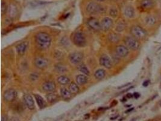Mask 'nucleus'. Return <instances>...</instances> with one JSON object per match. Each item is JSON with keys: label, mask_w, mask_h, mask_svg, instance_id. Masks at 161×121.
I'll return each instance as SVG.
<instances>
[{"label": "nucleus", "mask_w": 161, "mask_h": 121, "mask_svg": "<svg viewBox=\"0 0 161 121\" xmlns=\"http://www.w3.org/2000/svg\"><path fill=\"white\" fill-rule=\"evenodd\" d=\"M36 46L40 50H46L49 48L51 43L50 36L45 32H39L35 36Z\"/></svg>", "instance_id": "obj_1"}, {"label": "nucleus", "mask_w": 161, "mask_h": 121, "mask_svg": "<svg viewBox=\"0 0 161 121\" xmlns=\"http://www.w3.org/2000/svg\"><path fill=\"white\" fill-rule=\"evenodd\" d=\"M74 44L78 47H84L86 44V40L84 35L81 32H76L73 35V39Z\"/></svg>", "instance_id": "obj_2"}, {"label": "nucleus", "mask_w": 161, "mask_h": 121, "mask_svg": "<svg viewBox=\"0 0 161 121\" xmlns=\"http://www.w3.org/2000/svg\"><path fill=\"white\" fill-rule=\"evenodd\" d=\"M131 34L136 39H143L147 35L145 30L138 26H135L132 27Z\"/></svg>", "instance_id": "obj_3"}, {"label": "nucleus", "mask_w": 161, "mask_h": 121, "mask_svg": "<svg viewBox=\"0 0 161 121\" xmlns=\"http://www.w3.org/2000/svg\"><path fill=\"white\" fill-rule=\"evenodd\" d=\"M103 8L101 5L94 2H90L86 7V10L90 14H97L101 13L103 11Z\"/></svg>", "instance_id": "obj_4"}, {"label": "nucleus", "mask_w": 161, "mask_h": 121, "mask_svg": "<svg viewBox=\"0 0 161 121\" xmlns=\"http://www.w3.org/2000/svg\"><path fill=\"white\" fill-rule=\"evenodd\" d=\"M124 42L128 48L132 50H137L139 49L140 44L137 39L134 37L128 36L124 39Z\"/></svg>", "instance_id": "obj_5"}, {"label": "nucleus", "mask_w": 161, "mask_h": 121, "mask_svg": "<svg viewBox=\"0 0 161 121\" xmlns=\"http://www.w3.org/2000/svg\"><path fill=\"white\" fill-rule=\"evenodd\" d=\"M17 97V92L14 89H9L6 90L3 95L4 100L8 103L14 102Z\"/></svg>", "instance_id": "obj_6"}, {"label": "nucleus", "mask_w": 161, "mask_h": 121, "mask_svg": "<svg viewBox=\"0 0 161 121\" xmlns=\"http://www.w3.org/2000/svg\"><path fill=\"white\" fill-rule=\"evenodd\" d=\"M34 63L35 66L39 69H44L47 67L49 62L48 60L43 57H37L34 59Z\"/></svg>", "instance_id": "obj_7"}, {"label": "nucleus", "mask_w": 161, "mask_h": 121, "mask_svg": "<svg viewBox=\"0 0 161 121\" xmlns=\"http://www.w3.org/2000/svg\"><path fill=\"white\" fill-rule=\"evenodd\" d=\"M87 24L91 29L95 31H99L101 29V23L97 18H89L87 21Z\"/></svg>", "instance_id": "obj_8"}, {"label": "nucleus", "mask_w": 161, "mask_h": 121, "mask_svg": "<svg viewBox=\"0 0 161 121\" xmlns=\"http://www.w3.org/2000/svg\"><path fill=\"white\" fill-rule=\"evenodd\" d=\"M100 23H101V30L104 32H106L112 27L113 21L112 19L110 18L106 17L102 19Z\"/></svg>", "instance_id": "obj_9"}, {"label": "nucleus", "mask_w": 161, "mask_h": 121, "mask_svg": "<svg viewBox=\"0 0 161 121\" xmlns=\"http://www.w3.org/2000/svg\"><path fill=\"white\" fill-rule=\"evenodd\" d=\"M83 54L80 52H74L69 55V60L74 64H78L82 61Z\"/></svg>", "instance_id": "obj_10"}, {"label": "nucleus", "mask_w": 161, "mask_h": 121, "mask_svg": "<svg viewBox=\"0 0 161 121\" xmlns=\"http://www.w3.org/2000/svg\"><path fill=\"white\" fill-rule=\"evenodd\" d=\"M100 64L101 66L107 68L111 69L112 67V63L110 58L107 55H103L100 59Z\"/></svg>", "instance_id": "obj_11"}, {"label": "nucleus", "mask_w": 161, "mask_h": 121, "mask_svg": "<svg viewBox=\"0 0 161 121\" xmlns=\"http://www.w3.org/2000/svg\"><path fill=\"white\" fill-rule=\"evenodd\" d=\"M115 52L118 56L126 57L129 54V49L127 47L122 45L118 46L115 49Z\"/></svg>", "instance_id": "obj_12"}, {"label": "nucleus", "mask_w": 161, "mask_h": 121, "mask_svg": "<svg viewBox=\"0 0 161 121\" xmlns=\"http://www.w3.org/2000/svg\"><path fill=\"white\" fill-rule=\"evenodd\" d=\"M24 103L26 105V106L30 110H33L34 108V103L32 96L30 95L27 94L24 95Z\"/></svg>", "instance_id": "obj_13"}, {"label": "nucleus", "mask_w": 161, "mask_h": 121, "mask_svg": "<svg viewBox=\"0 0 161 121\" xmlns=\"http://www.w3.org/2000/svg\"><path fill=\"white\" fill-rule=\"evenodd\" d=\"M56 88V84L53 81H47L44 83L42 85L43 90L48 93L54 92Z\"/></svg>", "instance_id": "obj_14"}, {"label": "nucleus", "mask_w": 161, "mask_h": 121, "mask_svg": "<svg viewBox=\"0 0 161 121\" xmlns=\"http://www.w3.org/2000/svg\"><path fill=\"white\" fill-rule=\"evenodd\" d=\"M28 47V42H22L16 46V51L19 55L22 56L25 54Z\"/></svg>", "instance_id": "obj_15"}, {"label": "nucleus", "mask_w": 161, "mask_h": 121, "mask_svg": "<svg viewBox=\"0 0 161 121\" xmlns=\"http://www.w3.org/2000/svg\"><path fill=\"white\" fill-rule=\"evenodd\" d=\"M155 6L153 0H142L141 2V6L144 9H150Z\"/></svg>", "instance_id": "obj_16"}, {"label": "nucleus", "mask_w": 161, "mask_h": 121, "mask_svg": "<svg viewBox=\"0 0 161 121\" xmlns=\"http://www.w3.org/2000/svg\"><path fill=\"white\" fill-rule=\"evenodd\" d=\"M72 93H71V91L65 88H62L61 90V95L62 96V98L65 99V100H68L69 99L71 98L72 97Z\"/></svg>", "instance_id": "obj_17"}, {"label": "nucleus", "mask_w": 161, "mask_h": 121, "mask_svg": "<svg viewBox=\"0 0 161 121\" xmlns=\"http://www.w3.org/2000/svg\"><path fill=\"white\" fill-rule=\"evenodd\" d=\"M46 98L49 103H54L58 100L59 96L56 93L54 92H51V93H49L47 95Z\"/></svg>", "instance_id": "obj_18"}, {"label": "nucleus", "mask_w": 161, "mask_h": 121, "mask_svg": "<svg viewBox=\"0 0 161 121\" xmlns=\"http://www.w3.org/2000/svg\"><path fill=\"white\" fill-rule=\"evenodd\" d=\"M34 98H35V99H36V101L37 103V105H38V106L40 108H43L45 107V105H46L45 102L44 100V99L40 95H39L37 94H35Z\"/></svg>", "instance_id": "obj_19"}, {"label": "nucleus", "mask_w": 161, "mask_h": 121, "mask_svg": "<svg viewBox=\"0 0 161 121\" xmlns=\"http://www.w3.org/2000/svg\"><path fill=\"white\" fill-rule=\"evenodd\" d=\"M88 78L86 76L82 75H79L77 76L76 78V81L77 83L80 85V86H83L86 84L88 82Z\"/></svg>", "instance_id": "obj_20"}, {"label": "nucleus", "mask_w": 161, "mask_h": 121, "mask_svg": "<svg viewBox=\"0 0 161 121\" xmlns=\"http://www.w3.org/2000/svg\"><path fill=\"white\" fill-rule=\"evenodd\" d=\"M124 14L128 18H133L135 15V10L132 6H128L124 10Z\"/></svg>", "instance_id": "obj_21"}, {"label": "nucleus", "mask_w": 161, "mask_h": 121, "mask_svg": "<svg viewBox=\"0 0 161 121\" xmlns=\"http://www.w3.org/2000/svg\"><path fill=\"white\" fill-rule=\"evenodd\" d=\"M57 82L62 85V86H65V85H67L70 82V79L69 78H68L66 76H61L57 78Z\"/></svg>", "instance_id": "obj_22"}, {"label": "nucleus", "mask_w": 161, "mask_h": 121, "mask_svg": "<svg viewBox=\"0 0 161 121\" xmlns=\"http://www.w3.org/2000/svg\"><path fill=\"white\" fill-rule=\"evenodd\" d=\"M120 36L115 34V33H111L109 35H108V39L110 42H112V43H117L119 42L120 41Z\"/></svg>", "instance_id": "obj_23"}, {"label": "nucleus", "mask_w": 161, "mask_h": 121, "mask_svg": "<svg viewBox=\"0 0 161 121\" xmlns=\"http://www.w3.org/2000/svg\"><path fill=\"white\" fill-rule=\"evenodd\" d=\"M105 75H106V72L103 69L98 70L96 71V73L94 74L95 78L98 80H101V79H103L104 78Z\"/></svg>", "instance_id": "obj_24"}, {"label": "nucleus", "mask_w": 161, "mask_h": 121, "mask_svg": "<svg viewBox=\"0 0 161 121\" xmlns=\"http://www.w3.org/2000/svg\"><path fill=\"white\" fill-rule=\"evenodd\" d=\"M69 90L72 94H77L79 91V88L76 83H71L69 86Z\"/></svg>", "instance_id": "obj_25"}, {"label": "nucleus", "mask_w": 161, "mask_h": 121, "mask_svg": "<svg viewBox=\"0 0 161 121\" xmlns=\"http://www.w3.org/2000/svg\"><path fill=\"white\" fill-rule=\"evenodd\" d=\"M7 10V6L6 2L4 0L1 1V15L3 16L5 15Z\"/></svg>", "instance_id": "obj_26"}, {"label": "nucleus", "mask_w": 161, "mask_h": 121, "mask_svg": "<svg viewBox=\"0 0 161 121\" xmlns=\"http://www.w3.org/2000/svg\"><path fill=\"white\" fill-rule=\"evenodd\" d=\"M55 70L58 73H64L66 71V68L62 64H57L55 66Z\"/></svg>", "instance_id": "obj_27"}, {"label": "nucleus", "mask_w": 161, "mask_h": 121, "mask_svg": "<svg viewBox=\"0 0 161 121\" xmlns=\"http://www.w3.org/2000/svg\"><path fill=\"white\" fill-rule=\"evenodd\" d=\"M146 23L149 26H153L156 23V19L152 16H149L146 18Z\"/></svg>", "instance_id": "obj_28"}, {"label": "nucleus", "mask_w": 161, "mask_h": 121, "mask_svg": "<svg viewBox=\"0 0 161 121\" xmlns=\"http://www.w3.org/2000/svg\"><path fill=\"white\" fill-rule=\"evenodd\" d=\"M79 70L81 72H82L83 74L86 75H88L89 76L90 75V73H89V70H88V69L84 65L81 66L79 68Z\"/></svg>", "instance_id": "obj_29"}, {"label": "nucleus", "mask_w": 161, "mask_h": 121, "mask_svg": "<svg viewBox=\"0 0 161 121\" xmlns=\"http://www.w3.org/2000/svg\"><path fill=\"white\" fill-rule=\"evenodd\" d=\"M125 29V24L123 23V22H120L118 24L117 26H116V31L118 32H122Z\"/></svg>", "instance_id": "obj_30"}, {"label": "nucleus", "mask_w": 161, "mask_h": 121, "mask_svg": "<svg viewBox=\"0 0 161 121\" xmlns=\"http://www.w3.org/2000/svg\"><path fill=\"white\" fill-rule=\"evenodd\" d=\"M110 15L113 17H115L116 16H117V14H118V11L116 10V9L115 8H112L111 10H110V12H109Z\"/></svg>", "instance_id": "obj_31"}, {"label": "nucleus", "mask_w": 161, "mask_h": 121, "mask_svg": "<svg viewBox=\"0 0 161 121\" xmlns=\"http://www.w3.org/2000/svg\"><path fill=\"white\" fill-rule=\"evenodd\" d=\"M1 121H8L7 117L6 115H2V116H1Z\"/></svg>", "instance_id": "obj_32"}, {"label": "nucleus", "mask_w": 161, "mask_h": 121, "mask_svg": "<svg viewBox=\"0 0 161 121\" xmlns=\"http://www.w3.org/2000/svg\"><path fill=\"white\" fill-rule=\"evenodd\" d=\"M148 83H149V81H147V83H146V81H145V83L143 84V86H144V87L147 86H148Z\"/></svg>", "instance_id": "obj_33"}, {"label": "nucleus", "mask_w": 161, "mask_h": 121, "mask_svg": "<svg viewBox=\"0 0 161 121\" xmlns=\"http://www.w3.org/2000/svg\"><path fill=\"white\" fill-rule=\"evenodd\" d=\"M13 119H14V121H18V120L16 118H14Z\"/></svg>", "instance_id": "obj_34"}, {"label": "nucleus", "mask_w": 161, "mask_h": 121, "mask_svg": "<svg viewBox=\"0 0 161 121\" xmlns=\"http://www.w3.org/2000/svg\"><path fill=\"white\" fill-rule=\"evenodd\" d=\"M97 1H100V2H102V1H105V0H97Z\"/></svg>", "instance_id": "obj_35"}, {"label": "nucleus", "mask_w": 161, "mask_h": 121, "mask_svg": "<svg viewBox=\"0 0 161 121\" xmlns=\"http://www.w3.org/2000/svg\"><path fill=\"white\" fill-rule=\"evenodd\" d=\"M154 121L153 120H149V121Z\"/></svg>", "instance_id": "obj_36"}, {"label": "nucleus", "mask_w": 161, "mask_h": 121, "mask_svg": "<svg viewBox=\"0 0 161 121\" xmlns=\"http://www.w3.org/2000/svg\"><path fill=\"white\" fill-rule=\"evenodd\" d=\"M160 105H161V103H160Z\"/></svg>", "instance_id": "obj_37"}]
</instances>
